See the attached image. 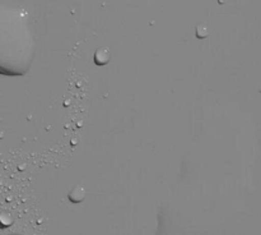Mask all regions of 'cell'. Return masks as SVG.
<instances>
[{
	"mask_svg": "<svg viewBox=\"0 0 261 235\" xmlns=\"http://www.w3.org/2000/svg\"><path fill=\"white\" fill-rule=\"evenodd\" d=\"M101 59H103V64L107 63L110 59V53L107 49H99L98 51L96 53V61L98 64H101Z\"/></svg>",
	"mask_w": 261,
	"mask_h": 235,
	"instance_id": "1",
	"label": "cell"
}]
</instances>
